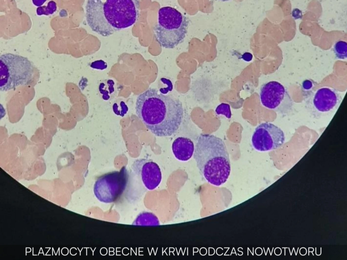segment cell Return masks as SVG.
Returning a JSON list of instances; mask_svg holds the SVG:
<instances>
[{"instance_id":"ffe728a7","label":"cell","mask_w":347,"mask_h":260,"mask_svg":"<svg viewBox=\"0 0 347 260\" xmlns=\"http://www.w3.org/2000/svg\"><path fill=\"white\" fill-rule=\"evenodd\" d=\"M220 1H222V2H225V1H230V0H220Z\"/></svg>"},{"instance_id":"3957f363","label":"cell","mask_w":347,"mask_h":260,"mask_svg":"<svg viewBox=\"0 0 347 260\" xmlns=\"http://www.w3.org/2000/svg\"><path fill=\"white\" fill-rule=\"evenodd\" d=\"M193 157L200 174L209 183L219 186L227 180L230 163L226 147L221 138L213 135H200Z\"/></svg>"},{"instance_id":"4fadbf2b","label":"cell","mask_w":347,"mask_h":260,"mask_svg":"<svg viewBox=\"0 0 347 260\" xmlns=\"http://www.w3.org/2000/svg\"><path fill=\"white\" fill-rule=\"evenodd\" d=\"M336 57L339 59H344L347 57V43L345 41H338L333 47Z\"/></svg>"},{"instance_id":"ba28073f","label":"cell","mask_w":347,"mask_h":260,"mask_svg":"<svg viewBox=\"0 0 347 260\" xmlns=\"http://www.w3.org/2000/svg\"><path fill=\"white\" fill-rule=\"evenodd\" d=\"M285 142L283 131L270 122H264L255 129L251 143L253 148L258 151H268L281 146Z\"/></svg>"},{"instance_id":"6da1fadb","label":"cell","mask_w":347,"mask_h":260,"mask_svg":"<svg viewBox=\"0 0 347 260\" xmlns=\"http://www.w3.org/2000/svg\"><path fill=\"white\" fill-rule=\"evenodd\" d=\"M138 117L157 137H169L180 127L184 116L182 102L150 88L140 94L136 101Z\"/></svg>"},{"instance_id":"ac0fdd59","label":"cell","mask_w":347,"mask_h":260,"mask_svg":"<svg viewBox=\"0 0 347 260\" xmlns=\"http://www.w3.org/2000/svg\"><path fill=\"white\" fill-rule=\"evenodd\" d=\"M107 67V63L102 60L95 61L91 63V67L100 70H104Z\"/></svg>"},{"instance_id":"52a82bcc","label":"cell","mask_w":347,"mask_h":260,"mask_svg":"<svg viewBox=\"0 0 347 260\" xmlns=\"http://www.w3.org/2000/svg\"><path fill=\"white\" fill-rule=\"evenodd\" d=\"M259 98L264 107L279 114H286L293 108L294 103L287 91L277 81L263 84L260 88Z\"/></svg>"},{"instance_id":"30bf717a","label":"cell","mask_w":347,"mask_h":260,"mask_svg":"<svg viewBox=\"0 0 347 260\" xmlns=\"http://www.w3.org/2000/svg\"><path fill=\"white\" fill-rule=\"evenodd\" d=\"M141 167L139 173L144 186L150 190L157 188L162 180V173L158 165L153 161L140 159Z\"/></svg>"},{"instance_id":"9a60e30c","label":"cell","mask_w":347,"mask_h":260,"mask_svg":"<svg viewBox=\"0 0 347 260\" xmlns=\"http://www.w3.org/2000/svg\"><path fill=\"white\" fill-rule=\"evenodd\" d=\"M56 10V4L53 1H50L47 6L38 7L37 9L38 15L52 14Z\"/></svg>"},{"instance_id":"d6986e66","label":"cell","mask_w":347,"mask_h":260,"mask_svg":"<svg viewBox=\"0 0 347 260\" xmlns=\"http://www.w3.org/2000/svg\"><path fill=\"white\" fill-rule=\"evenodd\" d=\"M46 0H32L34 5L37 7H40L45 3Z\"/></svg>"},{"instance_id":"7c38bea8","label":"cell","mask_w":347,"mask_h":260,"mask_svg":"<svg viewBox=\"0 0 347 260\" xmlns=\"http://www.w3.org/2000/svg\"><path fill=\"white\" fill-rule=\"evenodd\" d=\"M160 224L158 217L151 212H142L135 218L133 222L136 225H158Z\"/></svg>"},{"instance_id":"8992f818","label":"cell","mask_w":347,"mask_h":260,"mask_svg":"<svg viewBox=\"0 0 347 260\" xmlns=\"http://www.w3.org/2000/svg\"><path fill=\"white\" fill-rule=\"evenodd\" d=\"M128 177V171L125 167L119 171H113L100 176L94 186L96 197L104 203L115 202L125 191Z\"/></svg>"},{"instance_id":"5b68a950","label":"cell","mask_w":347,"mask_h":260,"mask_svg":"<svg viewBox=\"0 0 347 260\" xmlns=\"http://www.w3.org/2000/svg\"><path fill=\"white\" fill-rule=\"evenodd\" d=\"M34 72L32 63L26 57L12 53L0 56V89L2 91L13 89L29 84Z\"/></svg>"},{"instance_id":"5bb4252c","label":"cell","mask_w":347,"mask_h":260,"mask_svg":"<svg viewBox=\"0 0 347 260\" xmlns=\"http://www.w3.org/2000/svg\"><path fill=\"white\" fill-rule=\"evenodd\" d=\"M114 83L112 80H107L100 84L99 91L103 95L102 98L104 100H108L110 98V94L113 92Z\"/></svg>"},{"instance_id":"7a4b0ae2","label":"cell","mask_w":347,"mask_h":260,"mask_svg":"<svg viewBox=\"0 0 347 260\" xmlns=\"http://www.w3.org/2000/svg\"><path fill=\"white\" fill-rule=\"evenodd\" d=\"M139 4V0H87V24L93 31L108 37L136 22Z\"/></svg>"},{"instance_id":"8fae6325","label":"cell","mask_w":347,"mask_h":260,"mask_svg":"<svg viewBox=\"0 0 347 260\" xmlns=\"http://www.w3.org/2000/svg\"><path fill=\"white\" fill-rule=\"evenodd\" d=\"M171 148L172 153L177 159L186 161L192 157L195 147L191 139L186 137H180L174 141Z\"/></svg>"},{"instance_id":"e0dca14e","label":"cell","mask_w":347,"mask_h":260,"mask_svg":"<svg viewBox=\"0 0 347 260\" xmlns=\"http://www.w3.org/2000/svg\"><path fill=\"white\" fill-rule=\"evenodd\" d=\"M215 112L217 115H224L227 118H230L232 116L230 107L228 104L221 103L219 105L215 110Z\"/></svg>"},{"instance_id":"9c48e42d","label":"cell","mask_w":347,"mask_h":260,"mask_svg":"<svg viewBox=\"0 0 347 260\" xmlns=\"http://www.w3.org/2000/svg\"><path fill=\"white\" fill-rule=\"evenodd\" d=\"M340 101V96L336 90L328 87H322L314 93L312 103L318 112L327 113L334 109Z\"/></svg>"},{"instance_id":"277c9868","label":"cell","mask_w":347,"mask_h":260,"mask_svg":"<svg viewBox=\"0 0 347 260\" xmlns=\"http://www.w3.org/2000/svg\"><path fill=\"white\" fill-rule=\"evenodd\" d=\"M189 20L176 9L167 6L158 11V23L154 28L156 41L163 48L172 49L183 42Z\"/></svg>"},{"instance_id":"2e32d148","label":"cell","mask_w":347,"mask_h":260,"mask_svg":"<svg viewBox=\"0 0 347 260\" xmlns=\"http://www.w3.org/2000/svg\"><path fill=\"white\" fill-rule=\"evenodd\" d=\"M315 82L311 79H305L302 82L301 88L303 95H310L315 86Z\"/></svg>"}]
</instances>
